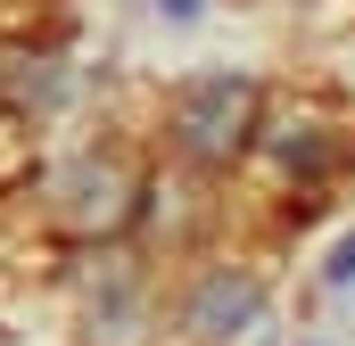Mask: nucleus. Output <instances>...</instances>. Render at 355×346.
I'll return each instance as SVG.
<instances>
[{"label": "nucleus", "instance_id": "obj_6", "mask_svg": "<svg viewBox=\"0 0 355 346\" xmlns=\"http://www.w3.org/2000/svg\"><path fill=\"white\" fill-rule=\"evenodd\" d=\"M331 280H355V239L339 248V256H331Z\"/></svg>", "mask_w": 355, "mask_h": 346}, {"label": "nucleus", "instance_id": "obj_3", "mask_svg": "<svg viewBox=\"0 0 355 346\" xmlns=\"http://www.w3.org/2000/svg\"><path fill=\"white\" fill-rule=\"evenodd\" d=\"M265 313V280L248 272V264H215L207 280H198V297L182 305V330L190 338H232V330H248Z\"/></svg>", "mask_w": 355, "mask_h": 346}, {"label": "nucleus", "instance_id": "obj_4", "mask_svg": "<svg viewBox=\"0 0 355 346\" xmlns=\"http://www.w3.org/2000/svg\"><path fill=\"white\" fill-rule=\"evenodd\" d=\"M25 173H33V157H25V124L0 116V190H17Z\"/></svg>", "mask_w": 355, "mask_h": 346}, {"label": "nucleus", "instance_id": "obj_5", "mask_svg": "<svg viewBox=\"0 0 355 346\" xmlns=\"http://www.w3.org/2000/svg\"><path fill=\"white\" fill-rule=\"evenodd\" d=\"M157 8H166V17H174V25H190V17H198V8H207V0H157Z\"/></svg>", "mask_w": 355, "mask_h": 346}, {"label": "nucleus", "instance_id": "obj_1", "mask_svg": "<svg viewBox=\"0 0 355 346\" xmlns=\"http://www.w3.org/2000/svg\"><path fill=\"white\" fill-rule=\"evenodd\" d=\"M265 132V91L248 75H198L166 99V149H174L190 173H223L240 165Z\"/></svg>", "mask_w": 355, "mask_h": 346}, {"label": "nucleus", "instance_id": "obj_2", "mask_svg": "<svg viewBox=\"0 0 355 346\" xmlns=\"http://www.w3.org/2000/svg\"><path fill=\"white\" fill-rule=\"evenodd\" d=\"M132 215H141V165H132L124 149H91V157H75L58 223H67L75 239H116Z\"/></svg>", "mask_w": 355, "mask_h": 346}]
</instances>
